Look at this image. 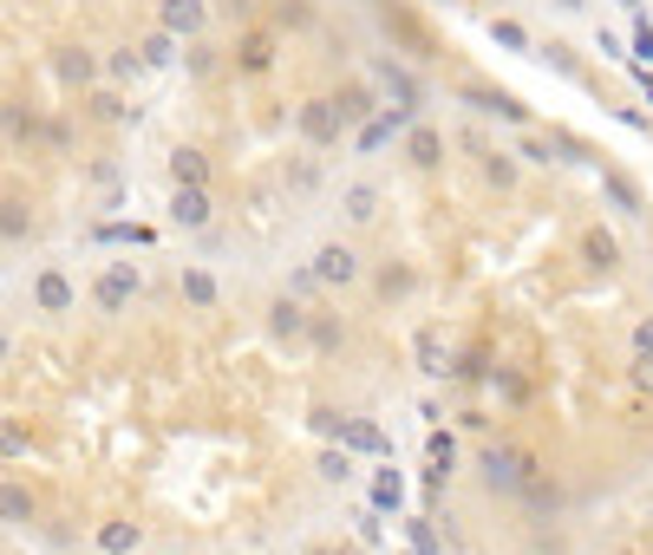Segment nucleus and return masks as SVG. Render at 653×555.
Masks as SVG:
<instances>
[{
    "label": "nucleus",
    "mask_w": 653,
    "mask_h": 555,
    "mask_svg": "<svg viewBox=\"0 0 653 555\" xmlns=\"http://www.w3.org/2000/svg\"><path fill=\"white\" fill-rule=\"evenodd\" d=\"M137 288H144V275H137L131 262H111V268L92 281V307H98V314H124V307L137 301Z\"/></svg>",
    "instance_id": "1"
},
{
    "label": "nucleus",
    "mask_w": 653,
    "mask_h": 555,
    "mask_svg": "<svg viewBox=\"0 0 653 555\" xmlns=\"http://www.w3.org/2000/svg\"><path fill=\"white\" fill-rule=\"evenodd\" d=\"M78 307V288L65 281V268L59 262H46L39 275H33V314H46V321H65Z\"/></svg>",
    "instance_id": "2"
},
{
    "label": "nucleus",
    "mask_w": 653,
    "mask_h": 555,
    "mask_svg": "<svg viewBox=\"0 0 653 555\" xmlns=\"http://www.w3.org/2000/svg\"><path fill=\"white\" fill-rule=\"evenodd\" d=\"M52 72H59V85L92 92V85L105 79V52H98V46H59V52H52Z\"/></svg>",
    "instance_id": "3"
},
{
    "label": "nucleus",
    "mask_w": 653,
    "mask_h": 555,
    "mask_svg": "<svg viewBox=\"0 0 653 555\" xmlns=\"http://www.w3.org/2000/svg\"><path fill=\"white\" fill-rule=\"evenodd\" d=\"M170 222H177V229H209V222H216L209 183H177V190H170Z\"/></svg>",
    "instance_id": "4"
},
{
    "label": "nucleus",
    "mask_w": 653,
    "mask_h": 555,
    "mask_svg": "<svg viewBox=\"0 0 653 555\" xmlns=\"http://www.w3.org/2000/svg\"><path fill=\"white\" fill-rule=\"evenodd\" d=\"M157 26L177 39H203L209 26V0H157Z\"/></svg>",
    "instance_id": "5"
},
{
    "label": "nucleus",
    "mask_w": 653,
    "mask_h": 555,
    "mask_svg": "<svg viewBox=\"0 0 653 555\" xmlns=\"http://www.w3.org/2000/svg\"><path fill=\"white\" fill-rule=\"evenodd\" d=\"M314 281H327V288H353V281H360V255H353L347 242H327V249L314 255Z\"/></svg>",
    "instance_id": "6"
},
{
    "label": "nucleus",
    "mask_w": 653,
    "mask_h": 555,
    "mask_svg": "<svg viewBox=\"0 0 653 555\" xmlns=\"http://www.w3.org/2000/svg\"><path fill=\"white\" fill-rule=\"evenodd\" d=\"M275 52H281V46H275V33H268V26H249V33L235 39V72H268V65H275Z\"/></svg>",
    "instance_id": "7"
},
{
    "label": "nucleus",
    "mask_w": 653,
    "mask_h": 555,
    "mask_svg": "<svg viewBox=\"0 0 653 555\" xmlns=\"http://www.w3.org/2000/svg\"><path fill=\"white\" fill-rule=\"evenodd\" d=\"M0 137H7V144H33V137H39V111H33L26 98H7V105H0Z\"/></svg>",
    "instance_id": "8"
},
{
    "label": "nucleus",
    "mask_w": 653,
    "mask_h": 555,
    "mask_svg": "<svg viewBox=\"0 0 653 555\" xmlns=\"http://www.w3.org/2000/svg\"><path fill=\"white\" fill-rule=\"evenodd\" d=\"M33 517H39V497H33L20 478H0V523H20V530H26Z\"/></svg>",
    "instance_id": "9"
},
{
    "label": "nucleus",
    "mask_w": 653,
    "mask_h": 555,
    "mask_svg": "<svg viewBox=\"0 0 653 555\" xmlns=\"http://www.w3.org/2000/svg\"><path fill=\"white\" fill-rule=\"evenodd\" d=\"M85 118H98V124H124V118H131V105H124V92H118V85H92V92H85Z\"/></svg>",
    "instance_id": "10"
},
{
    "label": "nucleus",
    "mask_w": 653,
    "mask_h": 555,
    "mask_svg": "<svg viewBox=\"0 0 653 555\" xmlns=\"http://www.w3.org/2000/svg\"><path fill=\"white\" fill-rule=\"evenodd\" d=\"M33 209H26V196H0V242H33Z\"/></svg>",
    "instance_id": "11"
},
{
    "label": "nucleus",
    "mask_w": 653,
    "mask_h": 555,
    "mask_svg": "<svg viewBox=\"0 0 653 555\" xmlns=\"http://www.w3.org/2000/svg\"><path fill=\"white\" fill-rule=\"evenodd\" d=\"M177 294H183V301H190L196 314H209V307L222 301V288H216V281H209L203 268H183V275H177Z\"/></svg>",
    "instance_id": "12"
},
{
    "label": "nucleus",
    "mask_w": 653,
    "mask_h": 555,
    "mask_svg": "<svg viewBox=\"0 0 653 555\" xmlns=\"http://www.w3.org/2000/svg\"><path fill=\"white\" fill-rule=\"evenodd\" d=\"M137 72H150L137 46H111V52H105V79H111V85H131Z\"/></svg>",
    "instance_id": "13"
},
{
    "label": "nucleus",
    "mask_w": 653,
    "mask_h": 555,
    "mask_svg": "<svg viewBox=\"0 0 653 555\" xmlns=\"http://www.w3.org/2000/svg\"><path fill=\"white\" fill-rule=\"evenodd\" d=\"M170 177H177V183H209V157H203L196 144H177V150H170Z\"/></svg>",
    "instance_id": "14"
},
{
    "label": "nucleus",
    "mask_w": 653,
    "mask_h": 555,
    "mask_svg": "<svg viewBox=\"0 0 653 555\" xmlns=\"http://www.w3.org/2000/svg\"><path fill=\"white\" fill-rule=\"evenodd\" d=\"M98 550H105V555H131V550H137V523H124V517L98 523Z\"/></svg>",
    "instance_id": "15"
},
{
    "label": "nucleus",
    "mask_w": 653,
    "mask_h": 555,
    "mask_svg": "<svg viewBox=\"0 0 653 555\" xmlns=\"http://www.w3.org/2000/svg\"><path fill=\"white\" fill-rule=\"evenodd\" d=\"M340 209H347V222H373V216H379V190H373V183H353V190L340 196Z\"/></svg>",
    "instance_id": "16"
},
{
    "label": "nucleus",
    "mask_w": 653,
    "mask_h": 555,
    "mask_svg": "<svg viewBox=\"0 0 653 555\" xmlns=\"http://www.w3.org/2000/svg\"><path fill=\"white\" fill-rule=\"evenodd\" d=\"M406 150H412V164H419V170H438L445 137H438V131H412V144H406Z\"/></svg>",
    "instance_id": "17"
},
{
    "label": "nucleus",
    "mask_w": 653,
    "mask_h": 555,
    "mask_svg": "<svg viewBox=\"0 0 653 555\" xmlns=\"http://www.w3.org/2000/svg\"><path fill=\"white\" fill-rule=\"evenodd\" d=\"M26 445H33V438H26V425H20V419H0V464H20V458H26Z\"/></svg>",
    "instance_id": "18"
},
{
    "label": "nucleus",
    "mask_w": 653,
    "mask_h": 555,
    "mask_svg": "<svg viewBox=\"0 0 653 555\" xmlns=\"http://www.w3.org/2000/svg\"><path fill=\"white\" fill-rule=\"evenodd\" d=\"M137 52H144V65H170V59H177V33H164V26H157Z\"/></svg>",
    "instance_id": "19"
},
{
    "label": "nucleus",
    "mask_w": 653,
    "mask_h": 555,
    "mask_svg": "<svg viewBox=\"0 0 653 555\" xmlns=\"http://www.w3.org/2000/svg\"><path fill=\"white\" fill-rule=\"evenodd\" d=\"M484 183H497V190H517V164H510L504 150H491V157H484Z\"/></svg>",
    "instance_id": "20"
},
{
    "label": "nucleus",
    "mask_w": 653,
    "mask_h": 555,
    "mask_svg": "<svg viewBox=\"0 0 653 555\" xmlns=\"http://www.w3.org/2000/svg\"><path fill=\"white\" fill-rule=\"evenodd\" d=\"M275 26H314V0H275Z\"/></svg>",
    "instance_id": "21"
},
{
    "label": "nucleus",
    "mask_w": 653,
    "mask_h": 555,
    "mask_svg": "<svg viewBox=\"0 0 653 555\" xmlns=\"http://www.w3.org/2000/svg\"><path fill=\"white\" fill-rule=\"evenodd\" d=\"M634 347H641V353H653V314L641 321V327H634Z\"/></svg>",
    "instance_id": "22"
},
{
    "label": "nucleus",
    "mask_w": 653,
    "mask_h": 555,
    "mask_svg": "<svg viewBox=\"0 0 653 555\" xmlns=\"http://www.w3.org/2000/svg\"><path fill=\"white\" fill-rule=\"evenodd\" d=\"M7 360H13V334H0V366H7Z\"/></svg>",
    "instance_id": "23"
},
{
    "label": "nucleus",
    "mask_w": 653,
    "mask_h": 555,
    "mask_svg": "<svg viewBox=\"0 0 653 555\" xmlns=\"http://www.w3.org/2000/svg\"><path fill=\"white\" fill-rule=\"evenodd\" d=\"M556 7H569V13H576V7H582V0H556Z\"/></svg>",
    "instance_id": "24"
},
{
    "label": "nucleus",
    "mask_w": 653,
    "mask_h": 555,
    "mask_svg": "<svg viewBox=\"0 0 653 555\" xmlns=\"http://www.w3.org/2000/svg\"><path fill=\"white\" fill-rule=\"evenodd\" d=\"M0 144H7V137H0Z\"/></svg>",
    "instance_id": "25"
}]
</instances>
